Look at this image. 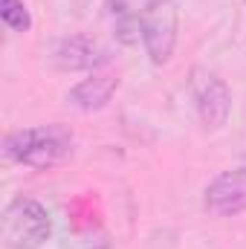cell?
<instances>
[{
  "mask_svg": "<svg viewBox=\"0 0 246 249\" xmlns=\"http://www.w3.org/2000/svg\"><path fill=\"white\" fill-rule=\"evenodd\" d=\"M70 151H72V136L61 124L12 130L3 139V160L35 168V171H47V168L64 162L70 157Z\"/></svg>",
  "mask_w": 246,
  "mask_h": 249,
  "instance_id": "obj_1",
  "label": "cell"
},
{
  "mask_svg": "<svg viewBox=\"0 0 246 249\" xmlns=\"http://www.w3.org/2000/svg\"><path fill=\"white\" fill-rule=\"evenodd\" d=\"M53 235L50 212L32 197H15L3 209L0 241L6 249H41Z\"/></svg>",
  "mask_w": 246,
  "mask_h": 249,
  "instance_id": "obj_2",
  "label": "cell"
},
{
  "mask_svg": "<svg viewBox=\"0 0 246 249\" xmlns=\"http://www.w3.org/2000/svg\"><path fill=\"white\" fill-rule=\"evenodd\" d=\"M177 32H180V9L174 0H154L142 20V44L151 64L162 67L171 61L174 47H177Z\"/></svg>",
  "mask_w": 246,
  "mask_h": 249,
  "instance_id": "obj_3",
  "label": "cell"
},
{
  "mask_svg": "<svg viewBox=\"0 0 246 249\" xmlns=\"http://www.w3.org/2000/svg\"><path fill=\"white\" fill-rule=\"evenodd\" d=\"M203 209L211 217H235L246 212V165L220 171L203 191Z\"/></svg>",
  "mask_w": 246,
  "mask_h": 249,
  "instance_id": "obj_4",
  "label": "cell"
},
{
  "mask_svg": "<svg viewBox=\"0 0 246 249\" xmlns=\"http://www.w3.org/2000/svg\"><path fill=\"white\" fill-rule=\"evenodd\" d=\"M194 93H197V113H200L203 127L206 130H220L229 122V113H232V90H229V84L223 78H217V75H203L194 84Z\"/></svg>",
  "mask_w": 246,
  "mask_h": 249,
  "instance_id": "obj_5",
  "label": "cell"
},
{
  "mask_svg": "<svg viewBox=\"0 0 246 249\" xmlns=\"http://www.w3.org/2000/svg\"><path fill=\"white\" fill-rule=\"evenodd\" d=\"M50 58L64 72H81V70L96 72L102 64H107V53L87 35H70L53 47Z\"/></svg>",
  "mask_w": 246,
  "mask_h": 249,
  "instance_id": "obj_6",
  "label": "cell"
},
{
  "mask_svg": "<svg viewBox=\"0 0 246 249\" xmlns=\"http://www.w3.org/2000/svg\"><path fill=\"white\" fill-rule=\"evenodd\" d=\"M116 90H119V75L110 70H96V72H90V78L78 81L67 93V102L81 113H96L110 105Z\"/></svg>",
  "mask_w": 246,
  "mask_h": 249,
  "instance_id": "obj_7",
  "label": "cell"
},
{
  "mask_svg": "<svg viewBox=\"0 0 246 249\" xmlns=\"http://www.w3.org/2000/svg\"><path fill=\"white\" fill-rule=\"evenodd\" d=\"M154 0H105V12L113 23V35L124 47H133L142 38V20Z\"/></svg>",
  "mask_w": 246,
  "mask_h": 249,
  "instance_id": "obj_8",
  "label": "cell"
},
{
  "mask_svg": "<svg viewBox=\"0 0 246 249\" xmlns=\"http://www.w3.org/2000/svg\"><path fill=\"white\" fill-rule=\"evenodd\" d=\"M0 18L12 32H29L32 29V15L23 0H0Z\"/></svg>",
  "mask_w": 246,
  "mask_h": 249,
  "instance_id": "obj_9",
  "label": "cell"
},
{
  "mask_svg": "<svg viewBox=\"0 0 246 249\" xmlns=\"http://www.w3.org/2000/svg\"><path fill=\"white\" fill-rule=\"evenodd\" d=\"M244 3H246V0H244Z\"/></svg>",
  "mask_w": 246,
  "mask_h": 249,
  "instance_id": "obj_10",
  "label": "cell"
}]
</instances>
